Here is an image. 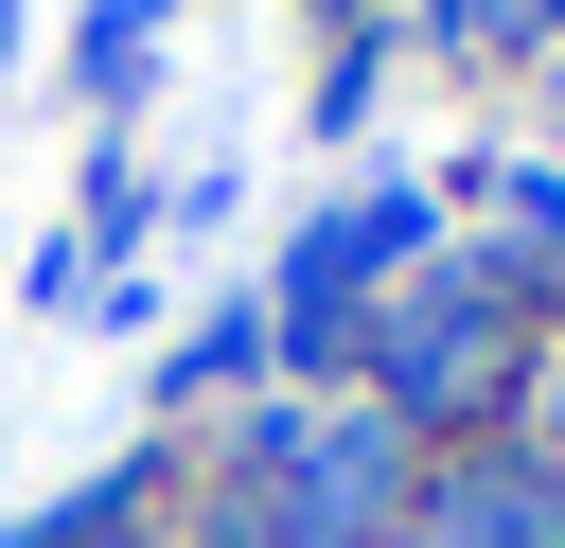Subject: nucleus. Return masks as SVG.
I'll use <instances>...</instances> for the list:
<instances>
[{
	"mask_svg": "<svg viewBox=\"0 0 565 548\" xmlns=\"http://www.w3.org/2000/svg\"><path fill=\"white\" fill-rule=\"evenodd\" d=\"M406 548H565V495L530 477V460H477V477H441L424 495V530Z\"/></svg>",
	"mask_w": 565,
	"mask_h": 548,
	"instance_id": "f257e3e1",
	"label": "nucleus"
}]
</instances>
